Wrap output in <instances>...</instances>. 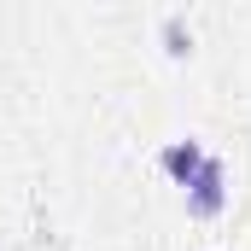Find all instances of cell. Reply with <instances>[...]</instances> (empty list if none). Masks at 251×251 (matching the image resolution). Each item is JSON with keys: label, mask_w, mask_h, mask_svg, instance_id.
<instances>
[{"label": "cell", "mask_w": 251, "mask_h": 251, "mask_svg": "<svg viewBox=\"0 0 251 251\" xmlns=\"http://www.w3.org/2000/svg\"><path fill=\"white\" fill-rule=\"evenodd\" d=\"M222 199H228V170H222V158H204L199 176L187 181V210L193 216H216Z\"/></svg>", "instance_id": "1"}, {"label": "cell", "mask_w": 251, "mask_h": 251, "mask_svg": "<svg viewBox=\"0 0 251 251\" xmlns=\"http://www.w3.org/2000/svg\"><path fill=\"white\" fill-rule=\"evenodd\" d=\"M199 164H204L199 140H170V146H164V170H170L176 181H193V176H199Z\"/></svg>", "instance_id": "2"}, {"label": "cell", "mask_w": 251, "mask_h": 251, "mask_svg": "<svg viewBox=\"0 0 251 251\" xmlns=\"http://www.w3.org/2000/svg\"><path fill=\"white\" fill-rule=\"evenodd\" d=\"M164 41H170V53H176V59L193 47V41H187V29H181V18H170V24H164Z\"/></svg>", "instance_id": "3"}]
</instances>
